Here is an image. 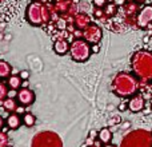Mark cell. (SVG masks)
<instances>
[{"label": "cell", "mask_w": 152, "mask_h": 147, "mask_svg": "<svg viewBox=\"0 0 152 147\" xmlns=\"http://www.w3.org/2000/svg\"><path fill=\"white\" fill-rule=\"evenodd\" d=\"M35 1H36V0H35ZM40 1H42V3H45V1H47V0H40Z\"/></svg>", "instance_id": "cell-34"}, {"label": "cell", "mask_w": 152, "mask_h": 147, "mask_svg": "<svg viewBox=\"0 0 152 147\" xmlns=\"http://www.w3.org/2000/svg\"><path fill=\"white\" fill-rule=\"evenodd\" d=\"M103 31L100 27L95 26V24H89L87 28L83 29V39H86L91 44H97L102 40Z\"/></svg>", "instance_id": "cell-6"}, {"label": "cell", "mask_w": 152, "mask_h": 147, "mask_svg": "<svg viewBox=\"0 0 152 147\" xmlns=\"http://www.w3.org/2000/svg\"><path fill=\"white\" fill-rule=\"evenodd\" d=\"M91 46L87 42L86 39H76L71 43V47H69V54H71V58L75 62H86L88 60V58L91 56Z\"/></svg>", "instance_id": "cell-4"}, {"label": "cell", "mask_w": 152, "mask_h": 147, "mask_svg": "<svg viewBox=\"0 0 152 147\" xmlns=\"http://www.w3.org/2000/svg\"><path fill=\"white\" fill-rule=\"evenodd\" d=\"M26 16H27V20L32 26H42L45 21H48V19L51 18L50 13H48V8L45 5V3L35 1V0L27 7Z\"/></svg>", "instance_id": "cell-3"}, {"label": "cell", "mask_w": 152, "mask_h": 147, "mask_svg": "<svg viewBox=\"0 0 152 147\" xmlns=\"http://www.w3.org/2000/svg\"><path fill=\"white\" fill-rule=\"evenodd\" d=\"M144 106H145V102H144V96L143 95L135 94L128 100V110L131 112H140V111H143Z\"/></svg>", "instance_id": "cell-9"}, {"label": "cell", "mask_w": 152, "mask_h": 147, "mask_svg": "<svg viewBox=\"0 0 152 147\" xmlns=\"http://www.w3.org/2000/svg\"><path fill=\"white\" fill-rule=\"evenodd\" d=\"M18 91H19V90H12V88H11L10 91H8V96L7 98H16V96H18Z\"/></svg>", "instance_id": "cell-25"}, {"label": "cell", "mask_w": 152, "mask_h": 147, "mask_svg": "<svg viewBox=\"0 0 152 147\" xmlns=\"http://www.w3.org/2000/svg\"><path fill=\"white\" fill-rule=\"evenodd\" d=\"M53 1H61V0H53Z\"/></svg>", "instance_id": "cell-35"}, {"label": "cell", "mask_w": 152, "mask_h": 147, "mask_svg": "<svg viewBox=\"0 0 152 147\" xmlns=\"http://www.w3.org/2000/svg\"><path fill=\"white\" fill-rule=\"evenodd\" d=\"M69 44L66 39H58L53 43V51H55L58 55H66L67 52H69Z\"/></svg>", "instance_id": "cell-10"}, {"label": "cell", "mask_w": 152, "mask_h": 147, "mask_svg": "<svg viewBox=\"0 0 152 147\" xmlns=\"http://www.w3.org/2000/svg\"><path fill=\"white\" fill-rule=\"evenodd\" d=\"M19 75H20V78L23 79V80H27V79H29V71H27V70H23V71L19 72Z\"/></svg>", "instance_id": "cell-22"}, {"label": "cell", "mask_w": 152, "mask_h": 147, "mask_svg": "<svg viewBox=\"0 0 152 147\" xmlns=\"http://www.w3.org/2000/svg\"><path fill=\"white\" fill-rule=\"evenodd\" d=\"M97 139H99L103 145L111 143V140H112V132H111V130L107 129V127L102 129L99 132H97Z\"/></svg>", "instance_id": "cell-14"}, {"label": "cell", "mask_w": 152, "mask_h": 147, "mask_svg": "<svg viewBox=\"0 0 152 147\" xmlns=\"http://www.w3.org/2000/svg\"><path fill=\"white\" fill-rule=\"evenodd\" d=\"M8 129H10V127H8V126H7V127H3V129H1V130H3V131H4V132H7V131H8Z\"/></svg>", "instance_id": "cell-32"}, {"label": "cell", "mask_w": 152, "mask_h": 147, "mask_svg": "<svg viewBox=\"0 0 152 147\" xmlns=\"http://www.w3.org/2000/svg\"><path fill=\"white\" fill-rule=\"evenodd\" d=\"M18 106H19V102L16 98H5L3 100V107L5 108L7 112H16Z\"/></svg>", "instance_id": "cell-13"}, {"label": "cell", "mask_w": 152, "mask_h": 147, "mask_svg": "<svg viewBox=\"0 0 152 147\" xmlns=\"http://www.w3.org/2000/svg\"><path fill=\"white\" fill-rule=\"evenodd\" d=\"M127 107H128V103H121V104L119 106V110H120V111H124Z\"/></svg>", "instance_id": "cell-27"}, {"label": "cell", "mask_w": 152, "mask_h": 147, "mask_svg": "<svg viewBox=\"0 0 152 147\" xmlns=\"http://www.w3.org/2000/svg\"><path fill=\"white\" fill-rule=\"evenodd\" d=\"M152 23V5H145L137 15V26L145 28Z\"/></svg>", "instance_id": "cell-8"}, {"label": "cell", "mask_w": 152, "mask_h": 147, "mask_svg": "<svg viewBox=\"0 0 152 147\" xmlns=\"http://www.w3.org/2000/svg\"><path fill=\"white\" fill-rule=\"evenodd\" d=\"M16 99H18L19 104H21V106H26V107L27 106H31L35 102V92L32 90H29L28 87H21L18 91Z\"/></svg>", "instance_id": "cell-7"}, {"label": "cell", "mask_w": 152, "mask_h": 147, "mask_svg": "<svg viewBox=\"0 0 152 147\" xmlns=\"http://www.w3.org/2000/svg\"><path fill=\"white\" fill-rule=\"evenodd\" d=\"M23 124L27 127H34L36 124V118H35L34 114L31 112H26L23 115Z\"/></svg>", "instance_id": "cell-17"}, {"label": "cell", "mask_w": 152, "mask_h": 147, "mask_svg": "<svg viewBox=\"0 0 152 147\" xmlns=\"http://www.w3.org/2000/svg\"><path fill=\"white\" fill-rule=\"evenodd\" d=\"M104 15H107V16H113L116 13V4L113 3V4H107L104 8Z\"/></svg>", "instance_id": "cell-18"}, {"label": "cell", "mask_w": 152, "mask_h": 147, "mask_svg": "<svg viewBox=\"0 0 152 147\" xmlns=\"http://www.w3.org/2000/svg\"><path fill=\"white\" fill-rule=\"evenodd\" d=\"M24 107H26V106L19 104V106H18V108H16V112H18L19 115H24V114H26V112H24V111H26V108H24Z\"/></svg>", "instance_id": "cell-24"}, {"label": "cell", "mask_w": 152, "mask_h": 147, "mask_svg": "<svg viewBox=\"0 0 152 147\" xmlns=\"http://www.w3.org/2000/svg\"><path fill=\"white\" fill-rule=\"evenodd\" d=\"M89 138H92V139H95V138L97 137V134H96V131H95V130H92L91 132H89V135H88Z\"/></svg>", "instance_id": "cell-28"}, {"label": "cell", "mask_w": 152, "mask_h": 147, "mask_svg": "<svg viewBox=\"0 0 152 147\" xmlns=\"http://www.w3.org/2000/svg\"><path fill=\"white\" fill-rule=\"evenodd\" d=\"M151 103H152V100H151Z\"/></svg>", "instance_id": "cell-37"}, {"label": "cell", "mask_w": 152, "mask_h": 147, "mask_svg": "<svg viewBox=\"0 0 152 147\" xmlns=\"http://www.w3.org/2000/svg\"><path fill=\"white\" fill-rule=\"evenodd\" d=\"M67 20L64 18H59L58 20H56V27H58V29H61V31H64V29H67Z\"/></svg>", "instance_id": "cell-21"}, {"label": "cell", "mask_w": 152, "mask_h": 147, "mask_svg": "<svg viewBox=\"0 0 152 147\" xmlns=\"http://www.w3.org/2000/svg\"><path fill=\"white\" fill-rule=\"evenodd\" d=\"M124 1H126V0H113V3H115L116 5H123Z\"/></svg>", "instance_id": "cell-29"}, {"label": "cell", "mask_w": 152, "mask_h": 147, "mask_svg": "<svg viewBox=\"0 0 152 147\" xmlns=\"http://www.w3.org/2000/svg\"><path fill=\"white\" fill-rule=\"evenodd\" d=\"M5 123H7V126L10 127L11 130H16L21 126V123H23V118H20V115H19L18 112H11L10 115H8Z\"/></svg>", "instance_id": "cell-11"}, {"label": "cell", "mask_w": 152, "mask_h": 147, "mask_svg": "<svg viewBox=\"0 0 152 147\" xmlns=\"http://www.w3.org/2000/svg\"><path fill=\"white\" fill-rule=\"evenodd\" d=\"M132 70L142 80H152V54L140 51L132 58Z\"/></svg>", "instance_id": "cell-2"}, {"label": "cell", "mask_w": 152, "mask_h": 147, "mask_svg": "<svg viewBox=\"0 0 152 147\" xmlns=\"http://www.w3.org/2000/svg\"><path fill=\"white\" fill-rule=\"evenodd\" d=\"M105 1H107V0H94V4H95V5H96V7L102 8V7H104Z\"/></svg>", "instance_id": "cell-23"}, {"label": "cell", "mask_w": 152, "mask_h": 147, "mask_svg": "<svg viewBox=\"0 0 152 147\" xmlns=\"http://www.w3.org/2000/svg\"><path fill=\"white\" fill-rule=\"evenodd\" d=\"M32 147H63V145H61L60 138L55 132L44 131L34 138Z\"/></svg>", "instance_id": "cell-5"}, {"label": "cell", "mask_w": 152, "mask_h": 147, "mask_svg": "<svg viewBox=\"0 0 152 147\" xmlns=\"http://www.w3.org/2000/svg\"><path fill=\"white\" fill-rule=\"evenodd\" d=\"M103 147H116V146H113V145H110V143H108V145H104Z\"/></svg>", "instance_id": "cell-33"}, {"label": "cell", "mask_w": 152, "mask_h": 147, "mask_svg": "<svg viewBox=\"0 0 152 147\" xmlns=\"http://www.w3.org/2000/svg\"><path fill=\"white\" fill-rule=\"evenodd\" d=\"M10 145V138H8L7 132L0 131V147H7Z\"/></svg>", "instance_id": "cell-19"}, {"label": "cell", "mask_w": 152, "mask_h": 147, "mask_svg": "<svg viewBox=\"0 0 152 147\" xmlns=\"http://www.w3.org/2000/svg\"><path fill=\"white\" fill-rule=\"evenodd\" d=\"M21 87H28V79H27V80H23V84H21Z\"/></svg>", "instance_id": "cell-31"}, {"label": "cell", "mask_w": 152, "mask_h": 147, "mask_svg": "<svg viewBox=\"0 0 152 147\" xmlns=\"http://www.w3.org/2000/svg\"><path fill=\"white\" fill-rule=\"evenodd\" d=\"M139 88L140 82L128 72H119L112 82V91L120 98L134 96Z\"/></svg>", "instance_id": "cell-1"}, {"label": "cell", "mask_w": 152, "mask_h": 147, "mask_svg": "<svg viewBox=\"0 0 152 147\" xmlns=\"http://www.w3.org/2000/svg\"><path fill=\"white\" fill-rule=\"evenodd\" d=\"M4 123H5V121L1 118V116H0V130H1L3 127H4Z\"/></svg>", "instance_id": "cell-30"}, {"label": "cell", "mask_w": 152, "mask_h": 147, "mask_svg": "<svg viewBox=\"0 0 152 147\" xmlns=\"http://www.w3.org/2000/svg\"><path fill=\"white\" fill-rule=\"evenodd\" d=\"M75 24L79 29H84L91 24V18L87 13H77L75 18Z\"/></svg>", "instance_id": "cell-12"}, {"label": "cell", "mask_w": 152, "mask_h": 147, "mask_svg": "<svg viewBox=\"0 0 152 147\" xmlns=\"http://www.w3.org/2000/svg\"><path fill=\"white\" fill-rule=\"evenodd\" d=\"M7 84H8V87L12 90H20L21 84H23V79L20 78V75H11L10 78H8Z\"/></svg>", "instance_id": "cell-15"}, {"label": "cell", "mask_w": 152, "mask_h": 147, "mask_svg": "<svg viewBox=\"0 0 152 147\" xmlns=\"http://www.w3.org/2000/svg\"><path fill=\"white\" fill-rule=\"evenodd\" d=\"M91 50H92V52H94V54H97V52L100 51L99 44H92V46H91Z\"/></svg>", "instance_id": "cell-26"}, {"label": "cell", "mask_w": 152, "mask_h": 147, "mask_svg": "<svg viewBox=\"0 0 152 147\" xmlns=\"http://www.w3.org/2000/svg\"><path fill=\"white\" fill-rule=\"evenodd\" d=\"M7 147H12V146H7Z\"/></svg>", "instance_id": "cell-36"}, {"label": "cell", "mask_w": 152, "mask_h": 147, "mask_svg": "<svg viewBox=\"0 0 152 147\" xmlns=\"http://www.w3.org/2000/svg\"><path fill=\"white\" fill-rule=\"evenodd\" d=\"M8 91H10V90L7 88V84L0 82V100H4L5 98L8 96Z\"/></svg>", "instance_id": "cell-20"}, {"label": "cell", "mask_w": 152, "mask_h": 147, "mask_svg": "<svg viewBox=\"0 0 152 147\" xmlns=\"http://www.w3.org/2000/svg\"><path fill=\"white\" fill-rule=\"evenodd\" d=\"M151 135H152V134H151Z\"/></svg>", "instance_id": "cell-38"}, {"label": "cell", "mask_w": 152, "mask_h": 147, "mask_svg": "<svg viewBox=\"0 0 152 147\" xmlns=\"http://www.w3.org/2000/svg\"><path fill=\"white\" fill-rule=\"evenodd\" d=\"M12 74V67L11 64H8L5 60H0V79L10 78Z\"/></svg>", "instance_id": "cell-16"}]
</instances>
